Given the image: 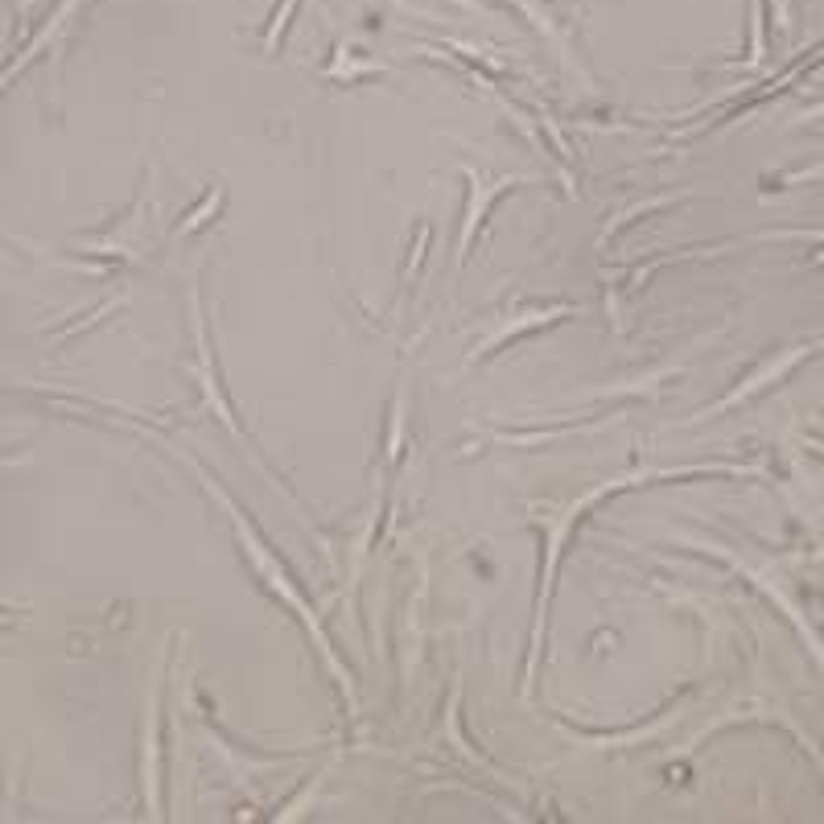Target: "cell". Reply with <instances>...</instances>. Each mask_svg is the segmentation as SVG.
<instances>
[{"label": "cell", "mask_w": 824, "mask_h": 824, "mask_svg": "<svg viewBox=\"0 0 824 824\" xmlns=\"http://www.w3.org/2000/svg\"><path fill=\"white\" fill-rule=\"evenodd\" d=\"M561 313H569V305H561V310H549V313H532V318H528V322H520V326H540V322H552V318H561ZM507 335H512V330H503V335L487 338V343H478V347L470 350V363H474L478 355H490V347H499V343H507Z\"/></svg>", "instance_id": "cell-1"}]
</instances>
